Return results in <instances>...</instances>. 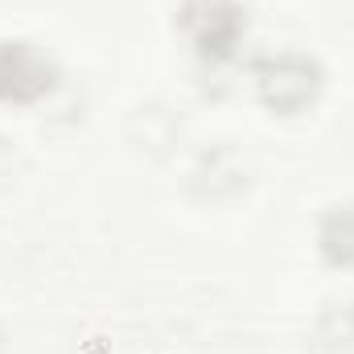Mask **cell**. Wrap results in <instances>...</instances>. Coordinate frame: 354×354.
<instances>
[{"label":"cell","mask_w":354,"mask_h":354,"mask_svg":"<svg viewBox=\"0 0 354 354\" xmlns=\"http://www.w3.org/2000/svg\"><path fill=\"white\" fill-rule=\"evenodd\" d=\"M260 91L276 111H297L305 107L313 95H317V66L301 54H280V58H268L260 62Z\"/></svg>","instance_id":"obj_3"},{"label":"cell","mask_w":354,"mask_h":354,"mask_svg":"<svg viewBox=\"0 0 354 354\" xmlns=\"http://www.w3.org/2000/svg\"><path fill=\"white\" fill-rule=\"evenodd\" d=\"M322 252L338 268H354V206H338L322 223Z\"/></svg>","instance_id":"obj_4"},{"label":"cell","mask_w":354,"mask_h":354,"mask_svg":"<svg viewBox=\"0 0 354 354\" xmlns=\"http://www.w3.org/2000/svg\"><path fill=\"white\" fill-rule=\"evenodd\" d=\"M181 29L206 62H227L248 29V17L235 0H185Z\"/></svg>","instance_id":"obj_1"},{"label":"cell","mask_w":354,"mask_h":354,"mask_svg":"<svg viewBox=\"0 0 354 354\" xmlns=\"http://www.w3.org/2000/svg\"><path fill=\"white\" fill-rule=\"evenodd\" d=\"M54 91V66L25 41H0V99L33 103Z\"/></svg>","instance_id":"obj_2"}]
</instances>
